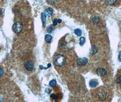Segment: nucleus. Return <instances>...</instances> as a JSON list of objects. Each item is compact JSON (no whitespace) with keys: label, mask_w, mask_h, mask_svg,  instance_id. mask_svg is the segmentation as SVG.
<instances>
[{"label":"nucleus","mask_w":121,"mask_h":102,"mask_svg":"<svg viewBox=\"0 0 121 102\" xmlns=\"http://www.w3.org/2000/svg\"><path fill=\"white\" fill-rule=\"evenodd\" d=\"M53 62V64L56 66L62 67L65 64L66 59L63 54H58L54 57Z\"/></svg>","instance_id":"nucleus-1"},{"label":"nucleus","mask_w":121,"mask_h":102,"mask_svg":"<svg viewBox=\"0 0 121 102\" xmlns=\"http://www.w3.org/2000/svg\"><path fill=\"white\" fill-rule=\"evenodd\" d=\"M23 29V26L22 23L20 22H17L13 25L12 29L14 32L16 34H19L22 31Z\"/></svg>","instance_id":"nucleus-2"},{"label":"nucleus","mask_w":121,"mask_h":102,"mask_svg":"<svg viewBox=\"0 0 121 102\" xmlns=\"http://www.w3.org/2000/svg\"><path fill=\"white\" fill-rule=\"evenodd\" d=\"M24 67L28 71H32L34 69V63L31 60H26L24 64Z\"/></svg>","instance_id":"nucleus-3"},{"label":"nucleus","mask_w":121,"mask_h":102,"mask_svg":"<svg viewBox=\"0 0 121 102\" xmlns=\"http://www.w3.org/2000/svg\"><path fill=\"white\" fill-rule=\"evenodd\" d=\"M88 62V59L86 58H78L77 60V64L79 66H83L86 65Z\"/></svg>","instance_id":"nucleus-4"},{"label":"nucleus","mask_w":121,"mask_h":102,"mask_svg":"<svg viewBox=\"0 0 121 102\" xmlns=\"http://www.w3.org/2000/svg\"><path fill=\"white\" fill-rule=\"evenodd\" d=\"M96 73L98 75L104 77L107 74V71L104 68H99L96 70Z\"/></svg>","instance_id":"nucleus-5"},{"label":"nucleus","mask_w":121,"mask_h":102,"mask_svg":"<svg viewBox=\"0 0 121 102\" xmlns=\"http://www.w3.org/2000/svg\"><path fill=\"white\" fill-rule=\"evenodd\" d=\"M99 83L97 81L94 80H92L89 81V85L91 88H95L98 85Z\"/></svg>","instance_id":"nucleus-6"},{"label":"nucleus","mask_w":121,"mask_h":102,"mask_svg":"<svg viewBox=\"0 0 121 102\" xmlns=\"http://www.w3.org/2000/svg\"><path fill=\"white\" fill-rule=\"evenodd\" d=\"M45 13L48 17L52 16L53 13V10L52 8H48L45 11Z\"/></svg>","instance_id":"nucleus-7"},{"label":"nucleus","mask_w":121,"mask_h":102,"mask_svg":"<svg viewBox=\"0 0 121 102\" xmlns=\"http://www.w3.org/2000/svg\"><path fill=\"white\" fill-rule=\"evenodd\" d=\"M41 20L43 24V27H45L46 26V15L45 13H42L41 14Z\"/></svg>","instance_id":"nucleus-8"},{"label":"nucleus","mask_w":121,"mask_h":102,"mask_svg":"<svg viewBox=\"0 0 121 102\" xmlns=\"http://www.w3.org/2000/svg\"><path fill=\"white\" fill-rule=\"evenodd\" d=\"M98 47L96 45H92L90 50V54H94L97 52Z\"/></svg>","instance_id":"nucleus-9"},{"label":"nucleus","mask_w":121,"mask_h":102,"mask_svg":"<svg viewBox=\"0 0 121 102\" xmlns=\"http://www.w3.org/2000/svg\"><path fill=\"white\" fill-rule=\"evenodd\" d=\"M52 36L49 34H47L45 36V40L46 42L47 43H50L51 41Z\"/></svg>","instance_id":"nucleus-10"},{"label":"nucleus","mask_w":121,"mask_h":102,"mask_svg":"<svg viewBox=\"0 0 121 102\" xmlns=\"http://www.w3.org/2000/svg\"><path fill=\"white\" fill-rule=\"evenodd\" d=\"M92 22L94 25H98L100 22V19L99 17H94L92 19Z\"/></svg>","instance_id":"nucleus-11"},{"label":"nucleus","mask_w":121,"mask_h":102,"mask_svg":"<svg viewBox=\"0 0 121 102\" xmlns=\"http://www.w3.org/2000/svg\"><path fill=\"white\" fill-rule=\"evenodd\" d=\"M117 0H106L107 3L110 5H114L116 3Z\"/></svg>","instance_id":"nucleus-12"},{"label":"nucleus","mask_w":121,"mask_h":102,"mask_svg":"<svg viewBox=\"0 0 121 102\" xmlns=\"http://www.w3.org/2000/svg\"><path fill=\"white\" fill-rule=\"evenodd\" d=\"M74 32L75 33V34L76 35L78 36H80L82 35V31L81 30H80L79 29H75L74 31Z\"/></svg>","instance_id":"nucleus-13"},{"label":"nucleus","mask_w":121,"mask_h":102,"mask_svg":"<svg viewBox=\"0 0 121 102\" xmlns=\"http://www.w3.org/2000/svg\"><path fill=\"white\" fill-rule=\"evenodd\" d=\"M55 26L54 25H50L47 29V32L49 33H50L52 32V31L55 29Z\"/></svg>","instance_id":"nucleus-14"},{"label":"nucleus","mask_w":121,"mask_h":102,"mask_svg":"<svg viewBox=\"0 0 121 102\" xmlns=\"http://www.w3.org/2000/svg\"><path fill=\"white\" fill-rule=\"evenodd\" d=\"M56 84H57V82H56V81L55 80H51L50 81V83H49L50 86L51 87H54L55 86H56Z\"/></svg>","instance_id":"nucleus-15"},{"label":"nucleus","mask_w":121,"mask_h":102,"mask_svg":"<svg viewBox=\"0 0 121 102\" xmlns=\"http://www.w3.org/2000/svg\"><path fill=\"white\" fill-rule=\"evenodd\" d=\"M85 38L83 37H81V38L80 39V43H79L80 45L81 46H82V45L84 44L85 43Z\"/></svg>","instance_id":"nucleus-16"},{"label":"nucleus","mask_w":121,"mask_h":102,"mask_svg":"<svg viewBox=\"0 0 121 102\" xmlns=\"http://www.w3.org/2000/svg\"><path fill=\"white\" fill-rule=\"evenodd\" d=\"M50 97L52 99H53V100H57V99L58 98V97L57 96V95H56V94H54V93H52V94H51L50 95Z\"/></svg>","instance_id":"nucleus-17"},{"label":"nucleus","mask_w":121,"mask_h":102,"mask_svg":"<svg viewBox=\"0 0 121 102\" xmlns=\"http://www.w3.org/2000/svg\"><path fill=\"white\" fill-rule=\"evenodd\" d=\"M52 92V89L49 88H46L45 89V92L48 94H50Z\"/></svg>","instance_id":"nucleus-18"},{"label":"nucleus","mask_w":121,"mask_h":102,"mask_svg":"<svg viewBox=\"0 0 121 102\" xmlns=\"http://www.w3.org/2000/svg\"><path fill=\"white\" fill-rule=\"evenodd\" d=\"M117 82L119 84H121V76H118L117 79Z\"/></svg>","instance_id":"nucleus-19"},{"label":"nucleus","mask_w":121,"mask_h":102,"mask_svg":"<svg viewBox=\"0 0 121 102\" xmlns=\"http://www.w3.org/2000/svg\"><path fill=\"white\" fill-rule=\"evenodd\" d=\"M58 19L55 18L53 21V25L55 26L58 24Z\"/></svg>","instance_id":"nucleus-20"},{"label":"nucleus","mask_w":121,"mask_h":102,"mask_svg":"<svg viewBox=\"0 0 121 102\" xmlns=\"http://www.w3.org/2000/svg\"><path fill=\"white\" fill-rule=\"evenodd\" d=\"M39 68L40 69V70H43V69H44V70H47V69H48L49 68L47 67H46V68H45V67H44L42 65H40L39 66Z\"/></svg>","instance_id":"nucleus-21"},{"label":"nucleus","mask_w":121,"mask_h":102,"mask_svg":"<svg viewBox=\"0 0 121 102\" xmlns=\"http://www.w3.org/2000/svg\"><path fill=\"white\" fill-rule=\"evenodd\" d=\"M119 60L120 62H121V51L119 52Z\"/></svg>","instance_id":"nucleus-22"},{"label":"nucleus","mask_w":121,"mask_h":102,"mask_svg":"<svg viewBox=\"0 0 121 102\" xmlns=\"http://www.w3.org/2000/svg\"><path fill=\"white\" fill-rule=\"evenodd\" d=\"M61 22H62V20H61V19H58V23H61Z\"/></svg>","instance_id":"nucleus-23"},{"label":"nucleus","mask_w":121,"mask_h":102,"mask_svg":"<svg viewBox=\"0 0 121 102\" xmlns=\"http://www.w3.org/2000/svg\"><path fill=\"white\" fill-rule=\"evenodd\" d=\"M0 74H1V76H2V69L0 70Z\"/></svg>","instance_id":"nucleus-24"}]
</instances>
